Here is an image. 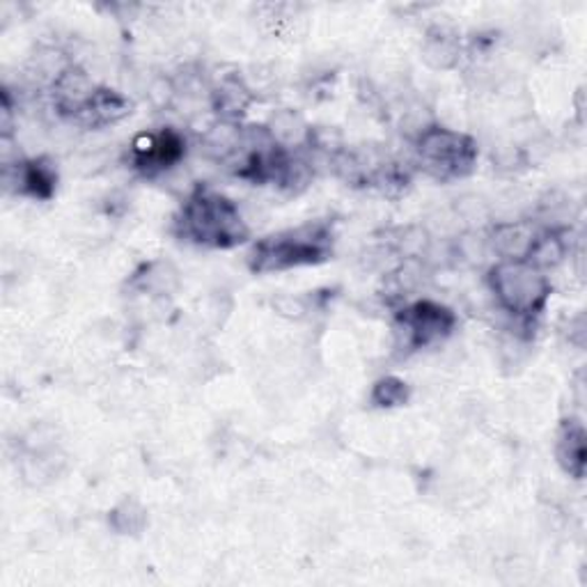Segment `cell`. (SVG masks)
<instances>
[{"label": "cell", "instance_id": "9a60e30c", "mask_svg": "<svg viewBox=\"0 0 587 587\" xmlns=\"http://www.w3.org/2000/svg\"><path fill=\"white\" fill-rule=\"evenodd\" d=\"M567 230L565 228H553L546 232H539L533 251L528 255V260L533 266H537L539 271L546 269H555L558 264L565 262L567 253H569V243H567Z\"/></svg>", "mask_w": 587, "mask_h": 587}, {"label": "cell", "instance_id": "ffe728a7", "mask_svg": "<svg viewBox=\"0 0 587 587\" xmlns=\"http://www.w3.org/2000/svg\"><path fill=\"white\" fill-rule=\"evenodd\" d=\"M493 164H496L501 170H516L518 166L525 164V157L518 147L505 145L499 151H493Z\"/></svg>", "mask_w": 587, "mask_h": 587}, {"label": "cell", "instance_id": "ba28073f", "mask_svg": "<svg viewBox=\"0 0 587 587\" xmlns=\"http://www.w3.org/2000/svg\"><path fill=\"white\" fill-rule=\"evenodd\" d=\"M539 237V230L531 221L499 223L489 239V251L499 262H525Z\"/></svg>", "mask_w": 587, "mask_h": 587}, {"label": "cell", "instance_id": "4fadbf2b", "mask_svg": "<svg viewBox=\"0 0 587 587\" xmlns=\"http://www.w3.org/2000/svg\"><path fill=\"white\" fill-rule=\"evenodd\" d=\"M251 104H253V95H251L249 85L237 76L223 78L211 92V106L226 122H237L239 117H243Z\"/></svg>", "mask_w": 587, "mask_h": 587}, {"label": "cell", "instance_id": "30bf717a", "mask_svg": "<svg viewBox=\"0 0 587 587\" xmlns=\"http://www.w3.org/2000/svg\"><path fill=\"white\" fill-rule=\"evenodd\" d=\"M97 92V85L87 78L85 72L70 67L60 72L55 78V108L60 115H65L74 122V117L83 111V106Z\"/></svg>", "mask_w": 587, "mask_h": 587}, {"label": "cell", "instance_id": "8fae6325", "mask_svg": "<svg viewBox=\"0 0 587 587\" xmlns=\"http://www.w3.org/2000/svg\"><path fill=\"white\" fill-rule=\"evenodd\" d=\"M585 427L578 418L563 420L558 429V441H555V459H558L560 469L574 480H583L585 475Z\"/></svg>", "mask_w": 587, "mask_h": 587}, {"label": "cell", "instance_id": "2e32d148", "mask_svg": "<svg viewBox=\"0 0 587 587\" xmlns=\"http://www.w3.org/2000/svg\"><path fill=\"white\" fill-rule=\"evenodd\" d=\"M271 134V138L277 143V145H283L285 149H292V147H298L303 143H307L313 138V132L307 129L305 125V119L290 111V108H283V111H277L273 113V117L269 119V125H264Z\"/></svg>", "mask_w": 587, "mask_h": 587}, {"label": "cell", "instance_id": "9c48e42d", "mask_svg": "<svg viewBox=\"0 0 587 587\" xmlns=\"http://www.w3.org/2000/svg\"><path fill=\"white\" fill-rule=\"evenodd\" d=\"M129 113H132V102L125 95H119V92L108 87H97L95 95H92V99L74 117V122L85 129H102L115 125L119 119H125Z\"/></svg>", "mask_w": 587, "mask_h": 587}, {"label": "cell", "instance_id": "8992f818", "mask_svg": "<svg viewBox=\"0 0 587 587\" xmlns=\"http://www.w3.org/2000/svg\"><path fill=\"white\" fill-rule=\"evenodd\" d=\"M184 154H187V140L175 129H161L157 134H140L134 140L132 164L145 177H157L175 168Z\"/></svg>", "mask_w": 587, "mask_h": 587}, {"label": "cell", "instance_id": "6da1fadb", "mask_svg": "<svg viewBox=\"0 0 587 587\" xmlns=\"http://www.w3.org/2000/svg\"><path fill=\"white\" fill-rule=\"evenodd\" d=\"M175 234L202 249L228 251L245 243L251 237L239 207L223 193L196 189L184 202L175 219Z\"/></svg>", "mask_w": 587, "mask_h": 587}, {"label": "cell", "instance_id": "5bb4252c", "mask_svg": "<svg viewBox=\"0 0 587 587\" xmlns=\"http://www.w3.org/2000/svg\"><path fill=\"white\" fill-rule=\"evenodd\" d=\"M422 57L429 67L434 70H452L457 67L461 57V44L459 38L448 33L443 28L429 30L424 44H422Z\"/></svg>", "mask_w": 587, "mask_h": 587}, {"label": "cell", "instance_id": "ac0fdd59", "mask_svg": "<svg viewBox=\"0 0 587 587\" xmlns=\"http://www.w3.org/2000/svg\"><path fill=\"white\" fill-rule=\"evenodd\" d=\"M145 523H147V514L136 501H125L111 514V525L119 535H136L145 528Z\"/></svg>", "mask_w": 587, "mask_h": 587}, {"label": "cell", "instance_id": "d6986e66", "mask_svg": "<svg viewBox=\"0 0 587 587\" xmlns=\"http://www.w3.org/2000/svg\"><path fill=\"white\" fill-rule=\"evenodd\" d=\"M457 216L463 223H480L486 216V207L480 198H463L457 205Z\"/></svg>", "mask_w": 587, "mask_h": 587}, {"label": "cell", "instance_id": "7a4b0ae2", "mask_svg": "<svg viewBox=\"0 0 587 587\" xmlns=\"http://www.w3.org/2000/svg\"><path fill=\"white\" fill-rule=\"evenodd\" d=\"M333 255V228L324 221L305 223L264 237L249 253V269L258 275L301 266H317Z\"/></svg>", "mask_w": 587, "mask_h": 587}, {"label": "cell", "instance_id": "3957f363", "mask_svg": "<svg viewBox=\"0 0 587 587\" xmlns=\"http://www.w3.org/2000/svg\"><path fill=\"white\" fill-rule=\"evenodd\" d=\"M486 281L501 311L525 326L542 315L551 298L548 275L531 262H496Z\"/></svg>", "mask_w": 587, "mask_h": 587}, {"label": "cell", "instance_id": "277c9868", "mask_svg": "<svg viewBox=\"0 0 587 587\" xmlns=\"http://www.w3.org/2000/svg\"><path fill=\"white\" fill-rule=\"evenodd\" d=\"M416 157L431 179L448 184L473 175L478 166V145L469 134L427 127L416 138Z\"/></svg>", "mask_w": 587, "mask_h": 587}, {"label": "cell", "instance_id": "e0dca14e", "mask_svg": "<svg viewBox=\"0 0 587 587\" xmlns=\"http://www.w3.org/2000/svg\"><path fill=\"white\" fill-rule=\"evenodd\" d=\"M373 405L379 409H395V407H405L409 397H411V388L405 379L399 377H384L375 384L373 388Z\"/></svg>", "mask_w": 587, "mask_h": 587}, {"label": "cell", "instance_id": "5b68a950", "mask_svg": "<svg viewBox=\"0 0 587 587\" xmlns=\"http://www.w3.org/2000/svg\"><path fill=\"white\" fill-rule=\"evenodd\" d=\"M457 315L437 301H416L395 317V347L409 356L429 349L452 335Z\"/></svg>", "mask_w": 587, "mask_h": 587}, {"label": "cell", "instance_id": "52a82bcc", "mask_svg": "<svg viewBox=\"0 0 587 587\" xmlns=\"http://www.w3.org/2000/svg\"><path fill=\"white\" fill-rule=\"evenodd\" d=\"M3 179L8 184V189H14L19 196L49 200L55 193L57 172L49 159H33V161H21L17 166H8Z\"/></svg>", "mask_w": 587, "mask_h": 587}, {"label": "cell", "instance_id": "7c38bea8", "mask_svg": "<svg viewBox=\"0 0 587 587\" xmlns=\"http://www.w3.org/2000/svg\"><path fill=\"white\" fill-rule=\"evenodd\" d=\"M179 271L175 264L166 260H154L143 264L134 277H132V287L140 294L149 296H172L179 290Z\"/></svg>", "mask_w": 587, "mask_h": 587}]
</instances>
